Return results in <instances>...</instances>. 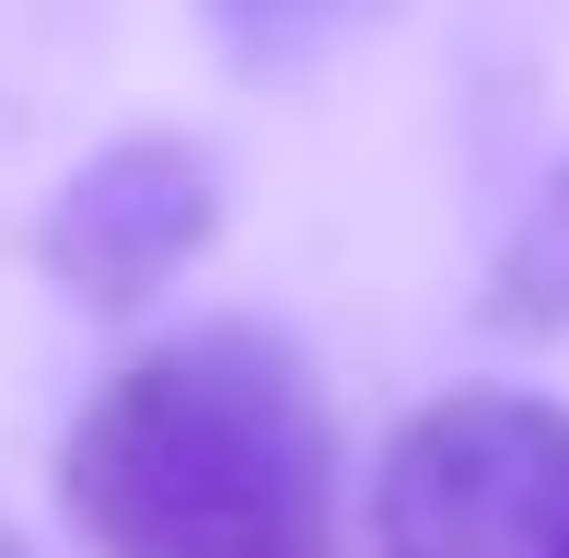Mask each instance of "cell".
<instances>
[{"instance_id":"1","label":"cell","mask_w":569,"mask_h":558,"mask_svg":"<svg viewBox=\"0 0 569 558\" xmlns=\"http://www.w3.org/2000/svg\"><path fill=\"white\" fill-rule=\"evenodd\" d=\"M59 500L93 558H338V419L291 338L174 326L82 396Z\"/></svg>"},{"instance_id":"2","label":"cell","mask_w":569,"mask_h":558,"mask_svg":"<svg viewBox=\"0 0 569 558\" xmlns=\"http://www.w3.org/2000/svg\"><path fill=\"white\" fill-rule=\"evenodd\" d=\"M372 558H569V408L511 385L430 396L383 442Z\"/></svg>"},{"instance_id":"3","label":"cell","mask_w":569,"mask_h":558,"mask_svg":"<svg viewBox=\"0 0 569 558\" xmlns=\"http://www.w3.org/2000/svg\"><path fill=\"white\" fill-rule=\"evenodd\" d=\"M221 233V163L187 129H128L106 140L36 221V268L59 279L82 315H140L174 291Z\"/></svg>"},{"instance_id":"4","label":"cell","mask_w":569,"mask_h":558,"mask_svg":"<svg viewBox=\"0 0 569 558\" xmlns=\"http://www.w3.org/2000/svg\"><path fill=\"white\" fill-rule=\"evenodd\" d=\"M477 315H488V326H523V338H558V326H569V163H547V175H535V198L511 210Z\"/></svg>"},{"instance_id":"5","label":"cell","mask_w":569,"mask_h":558,"mask_svg":"<svg viewBox=\"0 0 569 558\" xmlns=\"http://www.w3.org/2000/svg\"><path fill=\"white\" fill-rule=\"evenodd\" d=\"M221 23H291V12H315V0H210Z\"/></svg>"},{"instance_id":"6","label":"cell","mask_w":569,"mask_h":558,"mask_svg":"<svg viewBox=\"0 0 569 558\" xmlns=\"http://www.w3.org/2000/svg\"><path fill=\"white\" fill-rule=\"evenodd\" d=\"M0 558H36V547H23V536H12V524H0Z\"/></svg>"}]
</instances>
